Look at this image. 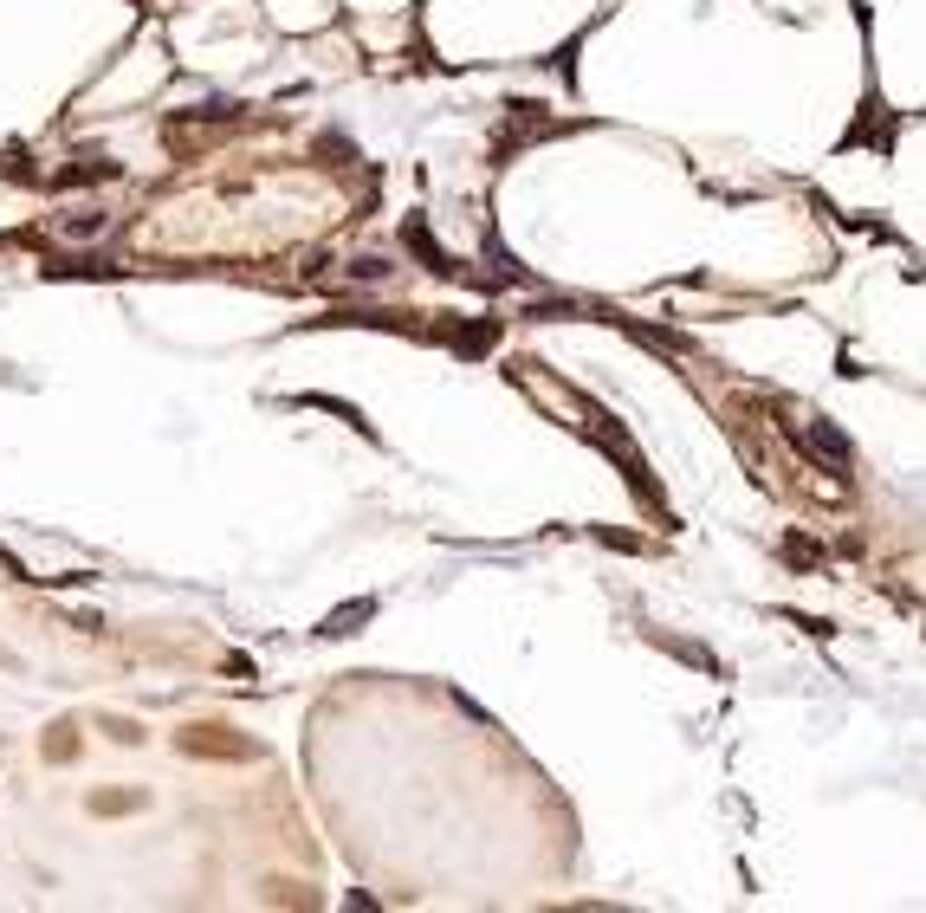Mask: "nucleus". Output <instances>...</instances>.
I'll return each instance as SVG.
<instances>
[{
  "mask_svg": "<svg viewBox=\"0 0 926 913\" xmlns=\"http://www.w3.org/2000/svg\"><path fill=\"white\" fill-rule=\"evenodd\" d=\"M370 616H376V596H357V603H344L337 616H324L318 635H331V642H337V635H357V622H370Z\"/></svg>",
  "mask_w": 926,
  "mask_h": 913,
  "instance_id": "20e7f679",
  "label": "nucleus"
},
{
  "mask_svg": "<svg viewBox=\"0 0 926 913\" xmlns=\"http://www.w3.org/2000/svg\"><path fill=\"white\" fill-rule=\"evenodd\" d=\"M389 272H396V266H389L383 253H357V260H350V279H370L376 285V279H389Z\"/></svg>",
  "mask_w": 926,
  "mask_h": 913,
  "instance_id": "423d86ee",
  "label": "nucleus"
},
{
  "mask_svg": "<svg viewBox=\"0 0 926 913\" xmlns=\"http://www.w3.org/2000/svg\"><path fill=\"white\" fill-rule=\"evenodd\" d=\"M117 162H104V156H78V162H65V169H52V188H98V182H117Z\"/></svg>",
  "mask_w": 926,
  "mask_h": 913,
  "instance_id": "7ed1b4c3",
  "label": "nucleus"
},
{
  "mask_svg": "<svg viewBox=\"0 0 926 913\" xmlns=\"http://www.w3.org/2000/svg\"><path fill=\"white\" fill-rule=\"evenodd\" d=\"M65 234H72V240H91V234H104V214H98V208H78V214H65Z\"/></svg>",
  "mask_w": 926,
  "mask_h": 913,
  "instance_id": "39448f33",
  "label": "nucleus"
},
{
  "mask_svg": "<svg viewBox=\"0 0 926 913\" xmlns=\"http://www.w3.org/2000/svg\"><path fill=\"white\" fill-rule=\"evenodd\" d=\"M402 247L415 253V260H428V272H441V279H460V260L428 234V221H402Z\"/></svg>",
  "mask_w": 926,
  "mask_h": 913,
  "instance_id": "f03ea898",
  "label": "nucleus"
},
{
  "mask_svg": "<svg viewBox=\"0 0 926 913\" xmlns=\"http://www.w3.org/2000/svg\"><path fill=\"white\" fill-rule=\"evenodd\" d=\"M784 557H791L797 570H810V564H823V551H816L810 538H784Z\"/></svg>",
  "mask_w": 926,
  "mask_h": 913,
  "instance_id": "0eeeda50",
  "label": "nucleus"
},
{
  "mask_svg": "<svg viewBox=\"0 0 926 913\" xmlns=\"http://www.w3.org/2000/svg\"><path fill=\"white\" fill-rule=\"evenodd\" d=\"M797 447L816 460V467H829V473H842L849 467V441H842L829 421H810V428H797Z\"/></svg>",
  "mask_w": 926,
  "mask_h": 913,
  "instance_id": "f257e3e1",
  "label": "nucleus"
}]
</instances>
